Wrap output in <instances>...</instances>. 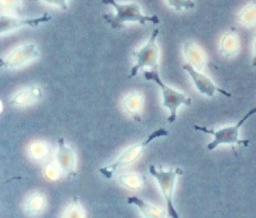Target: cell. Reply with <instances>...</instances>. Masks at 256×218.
Listing matches in <instances>:
<instances>
[{"mask_svg": "<svg viewBox=\"0 0 256 218\" xmlns=\"http://www.w3.org/2000/svg\"><path fill=\"white\" fill-rule=\"evenodd\" d=\"M182 67L184 70L189 74V76L191 77L192 81H194L196 87L198 88V90L201 94L206 95L208 97L214 96L216 93L222 94L223 96L226 97L232 96L231 93H228L226 89L218 87L210 77H208L206 75H204V74L200 73L194 65L190 64V63H186Z\"/></svg>", "mask_w": 256, "mask_h": 218, "instance_id": "obj_7", "label": "cell"}, {"mask_svg": "<svg viewBox=\"0 0 256 218\" xmlns=\"http://www.w3.org/2000/svg\"><path fill=\"white\" fill-rule=\"evenodd\" d=\"M144 76L147 79V81H152L158 85L162 93V99H164V106L167 107L170 111L168 121L170 124L174 122L177 119V110L180 106H190L191 105V98L186 96L184 93H181L177 89H174L164 83L162 77H160L158 70H152V71H147L144 73Z\"/></svg>", "mask_w": 256, "mask_h": 218, "instance_id": "obj_4", "label": "cell"}, {"mask_svg": "<svg viewBox=\"0 0 256 218\" xmlns=\"http://www.w3.org/2000/svg\"><path fill=\"white\" fill-rule=\"evenodd\" d=\"M44 205V198H41L40 195H34L29 202V211L34 213H38L40 210H42Z\"/></svg>", "mask_w": 256, "mask_h": 218, "instance_id": "obj_19", "label": "cell"}, {"mask_svg": "<svg viewBox=\"0 0 256 218\" xmlns=\"http://www.w3.org/2000/svg\"><path fill=\"white\" fill-rule=\"evenodd\" d=\"M184 52L186 57L189 60L190 64L194 65L196 68H204L206 64V53L194 41L186 42L184 47Z\"/></svg>", "mask_w": 256, "mask_h": 218, "instance_id": "obj_11", "label": "cell"}, {"mask_svg": "<svg viewBox=\"0 0 256 218\" xmlns=\"http://www.w3.org/2000/svg\"><path fill=\"white\" fill-rule=\"evenodd\" d=\"M31 153L34 158H44L46 154V146L44 145H40V143H36V145H34L31 148Z\"/></svg>", "mask_w": 256, "mask_h": 218, "instance_id": "obj_21", "label": "cell"}, {"mask_svg": "<svg viewBox=\"0 0 256 218\" xmlns=\"http://www.w3.org/2000/svg\"><path fill=\"white\" fill-rule=\"evenodd\" d=\"M220 49L222 55L226 57H232L236 54L240 49V39L236 31L231 30L224 34Z\"/></svg>", "mask_w": 256, "mask_h": 218, "instance_id": "obj_13", "label": "cell"}, {"mask_svg": "<svg viewBox=\"0 0 256 218\" xmlns=\"http://www.w3.org/2000/svg\"><path fill=\"white\" fill-rule=\"evenodd\" d=\"M127 203L130 205L137 206L138 209H140V211L142 212V214L145 217L157 218V217H164L168 214V213L164 212L162 207H158V206L152 205L150 203H147V202H145L140 198H137V196H130V198L127 199Z\"/></svg>", "mask_w": 256, "mask_h": 218, "instance_id": "obj_12", "label": "cell"}, {"mask_svg": "<svg viewBox=\"0 0 256 218\" xmlns=\"http://www.w3.org/2000/svg\"><path fill=\"white\" fill-rule=\"evenodd\" d=\"M238 21L248 28H253L256 25V1L248 3L241 10L238 14Z\"/></svg>", "mask_w": 256, "mask_h": 218, "instance_id": "obj_15", "label": "cell"}, {"mask_svg": "<svg viewBox=\"0 0 256 218\" xmlns=\"http://www.w3.org/2000/svg\"><path fill=\"white\" fill-rule=\"evenodd\" d=\"M142 96L137 93H132L130 96H127L124 102L125 109L130 113L132 116L136 117V114L140 113V110L142 107ZM137 118V117H136Z\"/></svg>", "mask_w": 256, "mask_h": 218, "instance_id": "obj_16", "label": "cell"}, {"mask_svg": "<svg viewBox=\"0 0 256 218\" xmlns=\"http://www.w3.org/2000/svg\"><path fill=\"white\" fill-rule=\"evenodd\" d=\"M2 6L10 11L18 12L20 10V0H2Z\"/></svg>", "mask_w": 256, "mask_h": 218, "instance_id": "obj_20", "label": "cell"}, {"mask_svg": "<svg viewBox=\"0 0 256 218\" xmlns=\"http://www.w3.org/2000/svg\"><path fill=\"white\" fill-rule=\"evenodd\" d=\"M168 135H169V131H167L164 128H160V129L152 131V134L148 135L142 141L135 143V145H132L128 149H126V150L120 154L118 159H117L115 162L108 164V166H105L103 168H100V173L104 175L105 178L110 179L114 175V173L117 171V170L130 166V164H132L135 160H137V159L140 158V154L144 152V150L147 148V146L150 145L154 140L158 139V138L167 137Z\"/></svg>", "mask_w": 256, "mask_h": 218, "instance_id": "obj_3", "label": "cell"}, {"mask_svg": "<svg viewBox=\"0 0 256 218\" xmlns=\"http://www.w3.org/2000/svg\"><path fill=\"white\" fill-rule=\"evenodd\" d=\"M256 114V107L252 108L248 110V113L245 115L242 119H240L238 122H236V125L233 126H226L224 128L221 129H209L206 127L204 126H198V125H194V128L196 131H201L204 132V134L211 135L213 136V140L208 145V150H214L218 146L221 145H230V146H234V145H238L241 147L246 148L250 145V140L248 139H241L240 138V129L241 127L245 124L250 116H253Z\"/></svg>", "mask_w": 256, "mask_h": 218, "instance_id": "obj_2", "label": "cell"}, {"mask_svg": "<svg viewBox=\"0 0 256 218\" xmlns=\"http://www.w3.org/2000/svg\"><path fill=\"white\" fill-rule=\"evenodd\" d=\"M30 1H36V0H30ZM44 1L53 4L61 10H66L68 9V0H44Z\"/></svg>", "mask_w": 256, "mask_h": 218, "instance_id": "obj_22", "label": "cell"}, {"mask_svg": "<svg viewBox=\"0 0 256 218\" xmlns=\"http://www.w3.org/2000/svg\"><path fill=\"white\" fill-rule=\"evenodd\" d=\"M41 89L36 86L24 88L19 92L16 96L10 100V104L14 106H24L36 102L41 97Z\"/></svg>", "mask_w": 256, "mask_h": 218, "instance_id": "obj_14", "label": "cell"}, {"mask_svg": "<svg viewBox=\"0 0 256 218\" xmlns=\"http://www.w3.org/2000/svg\"><path fill=\"white\" fill-rule=\"evenodd\" d=\"M149 173L157 180L158 185L160 186L162 195L164 196L167 204V213L170 217L178 218L179 214L176 211L174 205V190L177 178L184 173L180 168L174 170H162V168H157L154 166L149 167Z\"/></svg>", "mask_w": 256, "mask_h": 218, "instance_id": "obj_5", "label": "cell"}, {"mask_svg": "<svg viewBox=\"0 0 256 218\" xmlns=\"http://www.w3.org/2000/svg\"><path fill=\"white\" fill-rule=\"evenodd\" d=\"M159 34V30H154L150 38L147 41V43L144 45L140 50L134 52V56L136 57V64L132 66L130 78L137 75L142 67H152L154 70H158V61H159V47L157 45V36Z\"/></svg>", "mask_w": 256, "mask_h": 218, "instance_id": "obj_6", "label": "cell"}, {"mask_svg": "<svg viewBox=\"0 0 256 218\" xmlns=\"http://www.w3.org/2000/svg\"><path fill=\"white\" fill-rule=\"evenodd\" d=\"M56 163L63 173H66L68 178L74 177L76 174V156L73 149L66 145V140L60 138L58 140V151H56Z\"/></svg>", "mask_w": 256, "mask_h": 218, "instance_id": "obj_10", "label": "cell"}, {"mask_svg": "<svg viewBox=\"0 0 256 218\" xmlns=\"http://www.w3.org/2000/svg\"><path fill=\"white\" fill-rule=\"evenodd\" d=\"M167 2L170 7L177 10V11L190 10L196 7V2L194 0H167Z\"/></svg>", "mask_w": 256, "mask_h": 218, "instance_id": "obj_18", "label": "cell"}, {"mask_svg": "<svg viewBox=\"0 0 256 218\" xmlns=\"http://www.w3.org/2000/svg\"><path fill=\"white\" fill-rule=\"evenodd\" d=\"M51 20V17L48 13L40 15L38 18H18V17H12V15L2 14V33H7L10 31L17 30L22 26H31V28H36V26L40 25L41 23H46L48 21Z\"/></svg>", "mask_w": 256, "mask_h": 218, "instance_id": "obj_9", "label": "cell"}, {"mask_svg": "<svg viewBox=\"0 0 256 218\" xmlns=\"http://www.w3.org/2000/svg\"><path fill=\"white\" fill-rule=\"evenodd\" d=\"M120 181L122 184H124L127 188L130 189H137L140 188L142 183V180L138 174H126V175H122L120 178Z\"/></svg>", "mask_w": 256, "mask_h": 218, "instance_id": "obj_17", "label": "cell"}, {"mask_svg": "<svg viewBox=\"0 0 256 218\" xmlns=\"http://www.w3.org/2000/svg\"><path fill=\"white\" fill-rule=\"evenodd\" d=\"M253 67H256V36L254 41V56H253Z\"/></svg>", "mask_w": 256, "mask_h": 218, "instance_id": "obj_23", "label": "cell"}, {"mask_svg": "<svg viewBox=\"0 0 256 218\" xmlns=\"http://www.w3.org/2000/svg\"><path fill=\"white\" fill-rule=\"evenodd\" d=\"M38 57L39 51L36 46L32 43H28L16 47L4 58L0 65L4 68H18Z\"/></svg>", "mask_w": 256, "mask_h": 218, "instance_id": "obj_8", "label": "cell"}, {"mask_svg": "<svg viewBox=\"0 0 256 218\" xmlns=\"http://www.w3.org/2000/svg\"><path fill=\"white\" fill-rule=\"evenodd\" d=\"M102 2L112 6L115 9V14H104L103 18L113 29H120L125 22H138L140 24L159 23L157 15L144 14L140 10V4L134 1L120 3L116 0H102Z\"/></svg>", "mask_w": 256, "mask_h": 218, "instance_id": "obj_1", "label": "cell"}]
</instances>
